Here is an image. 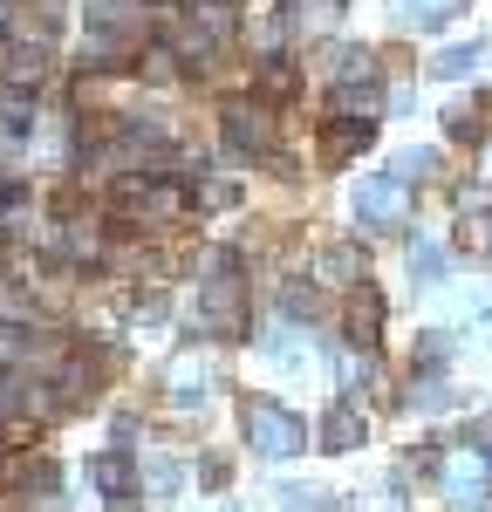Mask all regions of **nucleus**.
<instances>
[{"instance_id": "4be33fe9", "label": "nucleus", "mask_w": 492, "mask_h": 512, "mask_svg": "<svg viewBox=\"0 0 492 512\" xmlns=\"http://www.w3.org/2000/svg\"><path fill=\"white\" fill-rule=\"evenodd\" d=\"M410 267H417V280H438L445 253H438V246H410Z\"/></svg>"}, {"instance_id": "412c9836", "label": "nucleus", "mask_w": 492, "mask_h": 512, "mask_svg": "<svg viewBox=\"0 0 492 512\" xmlns=\"http://www.w3.org/2000/svg\"><path fill=\"white\" fill-rule=\"evenodd\" d=\"M144 76H151V82H171V48H164V41H151V48H144Z\"/></svg>"}, {"instance_id": "5701e85b", "label": "nucleus", "mask_w": 492, "mask_h": 512, "mask_svg": "<svg viewBox=\"0 0 492 512\" xmlns=\"http://www.w3.org/2000/svg\"><path fill=\"white\" fill-rule=\"evenodd\" d=\"M431 164H438V158H431V151H404V158H397V178H404V185H410V178H424Z\"/></svg>"}, {"instance_id": "1a4fd4ad", "label": "nucleus", "mask_w": 492, "mask_h": 512, "mask_svg": "<svg viewBox=\"0 0 492 512\" xmlns=\"http://www.w3.org/2000/svg\"><path fill=\"white\" fill-rule=\"evenodd\" d=\"M48 76V41H14V55H7V82L14 89H35Z\"/></svg>"}, {"instance_id": "c85d7f7f", "label": "nucleus", "mask_w": 492, "mask_h": 512, "mask_svg": "<svg viewBox=\"0 0 492 512\" xmlns=\"http://www.w3.org/2000/svg\"><path fill=\"white\" fill-rule=\"evenodd\" d=\"M14 403H21V390H14V383H7V376H0V417H7V410H14Z\"/></svg>"}, {"instance_id": "f03ea898", "label": "nucleus", "mask_w": 492, "mask_h": 512, "mask_svg": "<svg viewBox=\"0 0 492 512\" xmlns=\"http://www.w3.org/2000/svg\"><path fill=\"white\" fill-rule=\"evenodd\" d=\"M445 492L458 512H479L492 499V444H451L445 451Z\"/></svg>"}, {"instance_id": "a211bd4d", "label": "nucleus", "mask_w": 492, "mask_h": 512, "mask_svg": "<svg viewBox=\"0 0 492 512\" xmlns=\"http://www.w3.org/2000/svg\"><path fill=\"white\" fill-rule=\"evenodd\" d=\"M458 246H465V253H479V260H486V253H492V212H472V219H465V226H458Z\"/></svg>"}, {"instance_id": "cd10ccee", "label": "nucleus", "mask_w": 492, "mask_h": 512, "mask_svg": "<svg viewBox=\"0 0 492 512\" xmlns=\"http://www.w3.org/2000/svg\"><path fill=\"white\" fill-rule=\"evenodd\" d=\"M479 178L492 185V137H479Z\"/></svg>"}, {"instance_id": "393cba45", "label": "nucleus", "mask_w": 492, "mask_h": 512, "mask_svg": "<svg viewBox=\"0 0 492 512\" xmlns=\"http://www.w3.org/2000/svg\"><path fill=\"white\" fill-rule=\"evenodd\" d=\"M281 308H287V315H315V294H308V287H294V280H287Z\"/></svg>"}, {"instance_id": "7ed1b4c3", "label": "nucleus", "mask_w": 492, "mask_h": 512, "mask_svg": "<svg viewBox=\"0 0 492 512\" xmlns=\"http://www.w3.org/2000/svg\"><path fill=\"white\" fill-rule=\"evenodd\" d=\"M199 315H205V328H219V335H240L246 328V280L233 274L226 253L212 260V274H205V287H199Z\"/></svg>"}, {"instance_id": "20e7f679", "label": "nucleus", "mask_w": 492, "mask_h": 512, "mask_svg": "<svg viewBox=\"0 0 492 512\" xmlns=\"http://www.w3.org/2000/svg\"><path fill=\"white\" fill-rule=\"evenodd\" d=\"M404 212H410L404 178H363V185H356V219H363V226L390 233V226H404Z\"/></svg>"}, {"instance_id": "dca6fc26", "label": "nucleus", "mask_w": 492, "mask_h": 512, "mask_svg": "<svg viewBox=\"0 0 492 512\" xmlns=\"http://www.w3.org/2000/svg\"><path fill=\"white\" fill-rule=\"evenodd\" d=\"M185 198H192L199 212H226V205L240 198V185H233V178H199V185H192Z\"/></svg>"}, {"instance_id": "aec40b11", "label": "nucleus", "mask_w": 492, "mask_h": 512, "mask_svg": "<svg viewBox=\"0 0 492 512\" xmlns=\"http://www.w3.org/2000/svg\"><path fill=\"white\" fill-rule=\"evenodd\" d=\"M281 506L287 512H322V492H308V485H281Z\"/></svg>"}, {"instance_id": "f8f14e48", "label": "nucleus", "mask_w": 492, "mask_h": 512, "mask_svg": "<svg viewBox=\"0 0 492 512\" xmlns=\"http://www.w3.org/2000/svg\"><path fill=\"white\" fill-rule=\"evenodd\" d=\"M376 103H383V89H376V82H349V89H335V117L376 123Z\"/></svg>"}, {"instance_id": "bb28decb", "label": "nucleus", "mask_w": 492, "mask_h": 512, "mask_svg": "<svg viewBox=\"0 0 492 512\" xmlns=\"http://www.w3.org/2000/svg\"><path fill=\"white\" fill-rule=\"evenodd\" d=\"M445 130H451V137H479V123L465 117V110H451V117H445Z\"/></svg>"}, {"instance_id": "b1692460", "label": "nucleus", "mask_w": 492, "mask_h": 512, "mask_svg": "<svg viewBox=\"0 0 492 512\" xmlns=\"http://www.w3.org/2000/svg\"><path fill=\"white\" fill-rule=\"evenodd\" d=\"M410 403H417V410H445L451 390H445V383H417V396H410Z\"/></svg>"}, {"instance_id": "9d476101", "label": "nucleus", "mask_w": 492, "mask_h": 512, "mask_svg": "<svg viewBox=\"0 0 492 512\" xmlns=\"http://www.w3.org/2000/svg\"><path fill=\"white\" fill-rule=\"evenodd\" d=\"M315 280H328V287H363V253L356 246H328L322 260H315Z\"/></svg>"}, {"instance_id": "4468645a", "label": "nucleus", "mask_w": 492, "mask_h": 512, "mask_svg": "<svg viewBox=\"0 0 492 512\" xmlns=\"http://www.w3.org/2000/svg\"><path fill=\"white\" fill-rule=\"evenodd\" d=\"M472 69H479V41H458V48H445V55H431V76H445V82L472 76Z\"/></svg>"}, {"instance_id": "f257e3e1", "label": "nucleus", "mask_w": 492, "mask_h": 512, "mask_svg": "<svg viewBox=\"0 0 492 512\" xmlns=\"http://www.w3.org/2000/svg\"><path fill=\"white\" fill-rule=\"evenodd\" d=\"M240 424H246V444H253L260 458H287V451L308 444V424H301L287 403H274V396H246Z\"/></svg>"}, {"instance_id": "9b49d317", "label": "nucleus", "mask_w": 492, "mask_h": 512, "mask_svg": "<svg viewBox=\"0 0 492 512\" xmlns=\"http://www.w3.org/2000/svg\"><path fill=\"white\" fill-rule=\"evenodd\" d=\"M356 444H363V417L349 403H335L322 417V451H356Z\"/></svg>"}, {"instance_id": "7c9ffc66", "label": "nucleus", "mask_w": 492, "mask_h": 512, "mask_svg": "<svg viewBox=\"0 0 492 512\" xmlns=\"http://www.w3.org/2000/svg\"><path fill=\"white\" fill-rule=\"evenodd\" d=\"M0 478H7V444H0Z\"/></svg>"}, {"instance_id": "ddd939ff", "label": "nucleus", "mask_w": 492, "mask_h": 512, "mask_svg": "<svg viewBox=\"0 0 492 512\" xmlns=\"http://www.w3.org/2000/svg\"><path fill=\"white\" fill-rule=\"evenodd\" d=\"M376 123H356V117H335L328 123V158H349V151H369Z\"/></svg>"}, {"instance_id": "a878e982", "label": "nucleus", "mask_w": 492, "mask_h": 512, "mask_svg": "<svg viewBox=\"0 0 492 512\" xmlns=\"http://www.w3.org/2000/svg\"><path fill=\"white\" fill-rule=\"evenodd\" d=\"M151 485H158V492H171V485H178V458H151Z\"/></svg>"}, {"instance_id": "39448f33", "label": "nucleus", "mask_w": 492, "mask_h": 512, "mask_svg": "<svg viewBox=\"0 0 492 512\" xmlns=\"http://www.w3.org/2000/svg\"><path fill=\"white\" fill-rule=\"evenodd\" d=\"M219 130H226V144H233V151H267V144H274V117H267L260 103H233Z\"/></svg>"}, {"instance_id": "423d86ee", "label": "nucleus", "mask_w": 492, "mask_h": 512, "mask_svg": "<svg viewBox=\"0 0 492 512\" xmlns=\"http://www.w3.org/2000/svg\"><path fill=\"white\" fill-rule=\"evenodd\" d=\"M376 335H383V294L363 280V287H349V342H356V349H369Z\"/></svg>"}, {"instance_id": "6e6552de", "label": "nucleus", "mask_w": 492, "mask_h": 512, "mask_svg": "<svg viewBox=\"0 0 492 512\" xmlns=\"http://www.w3.org/2000/svg\"><path fill=\"white\" fill-rule=\"evenodd\" d=\"M451 7H465V0H390V14H397V28L404 35H424V28H445Z\"/></svg>"}, {"instance_id": "6ab92c4d", "label": "nucleus", "mask_w": 492, "mask_h": 512, "mask_svg": "<svg viewBox=\"0 0 492 512\" xmlns=\"http://www.w3.org/2000/svg\"><path fill=\"white\" fill-rule=\"evenodd\" d=\"M335 82L349 89V82H369V48H342L335 55Z\"/></svg>"}, {"instance_id": "2eb2a0df", "label": "nucleus", "mask_w": 492, "mask_h": 512, "mask_svg": "<svg viewBox=\"0 0 492 512\" xmlns=\"http://www.w3.org/2000/svg\"><path fill=\"white\" fill-rule=\"evenodd\" d=\"M205 376H212L205 362H178L171 369V403H205Z\"/></svg>"}, {"instance_id": "0eeeda50", "label": "nucleus", "mask_w": 492, "mask_h": 512, "mask_svg": "<svg viewBox=\"0 0 492 512\" xmlns=\"http://www.w3.org/2000/svg\"><path fill=\"white\" fill-rule=\"evenodd\" d=\"M89 478H96V485L117 499V512L137 506V472H130V458H123V451H103V458L89 465Z\"/></svg>"}, {"instance_id": "f3484780", "label": "nucleus", "mask_w": 492, "mask_h": 512, "mask_svg": "<svg viewBox=\"0 0 492 512\" xmlns=\"http://www.w3.org/2000/svg\"><path fill=\"white\" fill-rule=\"evenodd\" d=\"M294 62H281V55H267V62H260V96H274V103H281V96H294Z\"/></svg>"}, {"instance_id": "c756f323", "label": "nucleus", "mask_w": 492, "mask_h": 512, "mask_svg": "<svg viewBox=\"0 0 492 512\" xmlns=\"http://www.w3.org/2000/svg\"><path fill=\"white\" fill-rule=\"evenodd\" d=\"M7 21H14V14H7V7H0V35H7Z\"/></svg>"}]
</instances>
